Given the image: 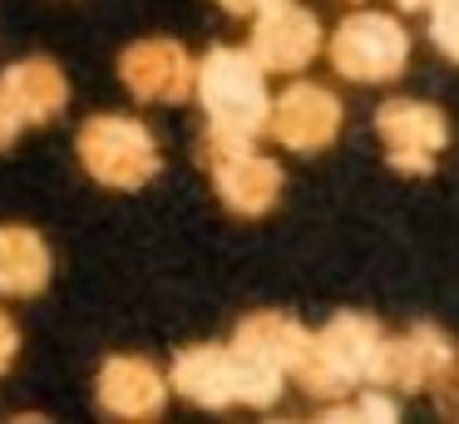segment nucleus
I'll list each match as a JSON object with an SVG mask.
<instances>
[{
	"label": "nucleus",
	"mask_w": 459,
	"mask_h": 424,
	"mask_svg": "<svg viewBox=\"0 0 459 424\" xmlns=\"http://www.w3.org/2000/svg\"><path fill=\"white\" fill-rule=\"evenodd\" d=\"M395 5H400V10H420V15H425V10L435 5V0H395Z\"/></svg>",
	"instance_id": "obj_20"
},
{
	"label": "nucleus",
	"mask_w": 459,
	"mask_h": 424,
	"mask_svg": "<svg viewBox=\"0 0 459 424\" xmlns=\"http://www.w3.org/2000/svg\"><path fill=\"white\" fill-rule=\"evenodd\" d=\"M15 355H21V325L11 311H0V375L15 365Z\"/></svg>",
	"instance_id": "obj_17"
},
{
	"label": "nucleus",
	"mask_w": 459,
	"mask_h": 424,
	"mask_svg": "<svg viewBox=\"0 0 459 424\" xmlns=\"http://www.w3.org/2000/svg\"><path fill=\"white\" fill-rule=\"evenodd\" d=\"M321 49L331 55L336 74L351 79V84H390L410 65V30L395 15L356 10L331 30V39Z\"/></svg>",
	"instance_id": "obj_4"
},
{
	"label": "nucleus",
	"mask_w": 459,
	"mask_h": 424,
	"mask_svg": "<svg viewBox=\"0 0 459 424\" xmlns=\"http://www.w3.org/2000/svg\"><path fill=\"white\" fill-rule=\"evenodd\" d=\"M119 79L143 104H183L193 94V55L178 39H139L119 55Z\"/></svg>",
	"instance_id": "obj_10"
},
{
	"label": "nucleus",
	"mask_w": 459,
	"mask_h": 424,
	"mask_svg": "<svg viewBox=\"0 0 459 424\" xmlns=\"http://www.w3.org/2000/svg\"><path fill=\"white\" fill-rule=\"evenodd\" d=\"M425 15H429V39H435V49L445 59H455L459 55V45H455V0H435Z\"/></svg>",
	"instance_id": "obj_16"
},
{
	"label": "nucleus",
	"mask_w": 459,
	"mask_h": 424,
	"mask_svg": "<svg viewBox=\"0 0 459 424\" xmlns=\"http://www.w3.org/2000/svg\"><path fill=\"white\" fill-rule=\"evenodd\" d=\"M380 335H385L380 321H370L360 311H336L321 331H311V341H307V350H301L291 375L316 400H346L351 390L366 385L370 355H376Z\"/></svg>",
	"instance_id": "obj_2"
},
{
	"label": "nucleus",
	"mask_w": 459,
	"mask_h": 424,
	"mask_svg": "<svg viewBox=\"0 0 459 424\" xmlns=\"http://www.w3.org/2000/svg\"><path fill=\"white\" fill-rule=\"evenodd\" d=\"M74 153H80L84 173L94 183L114 187V193H139L143 183H153L163 168L159 138L129 114H94L80 124L74 138Z\"/></svg>",
	"instance_id": "obj_3"
},
{
	"label": "nucleus",
	"mask_w": 459,
	"mask_h": 424,
	"mask_svg": "<svg viewBox=\"0 0 459 424\" xmlns=\"http://www.w3.org/2000/svg\"><path fill=\"white\" fill-rule=\"evenodd\" d=\"M193 94L208 118V138H238L257 143L267 128V69L238 45H212L203 59H193Z\"/></svg>",
	"instance_id": "obj_1"
},
{
	"label": "nucleus",
	"mask_w": 459,
	"mask_h": 424,
	"mask_svg": "<svg viewBox=\"0 0 459 424\" xmlns=\"http://www.w3.org/2000/svg\"><path fill=\"white\" fill-rule=\"evenodd\" d=\"M326 45L316 10L297 5V0H277V5L252 15V35H247V55L257 59L267 74H297Z\"/></svg>",
	"instance_id": "obj_8"
},
{
	"label": "nucleus",
	"mask_w": 459,
	"mask_h": 424,
	"mask_svg": "<svg viewBox=\"0 0 459 424\" xmlns=\"http://www.w3.org/2000/svg\"><path fill=\"white\" fill-rule=\"evenodd\" d=\"M222 10H232V15H257V10L277 5V0H218Z\"/></svg>",
	"instance_id": "obj_19"
},
{
	"label": "nucleus",
	"mask_w": 459,
	"mask_h": 424,
	"mask_svg": "<svg viewBox=\"0 0 459 424\" xmlns=\"http://www.w3.org/2000/svg\"><path fill=\"white\" fill-rule=\"evenodd\" d=\"M366 385H380V390H449L455 385V345L439 325L420 321L410 325L405 335H380L376 355H370V375Z\"/></svg>",
	"instance_id": "obj_5"
},
{
	"label": "nucleus",
	"mask_w": 459,
	"mask_h": 424,
	"mask_svg": "<svg viewBox=\"0 0 459 424\" xmlns=\"http://www.w3.org/2000/svg\"><path fill=\"white\" fill-rule=\"evenodd\" d=\"M376 134L385 138V163L395 173H429L449 143L445 114L420 99H385L376 108Z\"/></svg>",
	"instance_id": "obj_9"
},
{
	"label": "nucleus",
	"mask_w": 459,
	"mask_h": 424,
	"mask_svg": "<svg viewBox=\"0 0 459 424\" xmlns=\"http://www.w3.org/2000/svg\"><path fill=\"white\" fill-rule=\"evenodd\" d=\"M94 390H100L104 410L119 414V420H159L169 394H173L169 375L153 360H143V355H109V360L100 365Z\"/></svg>",
	"instance_id": "obj_11"
},
{
	"label": "nucleus",
	"mask_w": 459,
	"mask_h": 424,
	"mask_svg": "<svg viewBox=\"0 0 459 424\" xmlns=\"http://www.w3.org/2000/svg\"><path fill=\"white\" fill-rule=\"evenodd\" d=\"M307 341H311V331L297 321V316H287V311H252V316H242L238 331H232V345H242V350L272 360L281 375L297 370Z\"/></svg>",
	"instance_id": "obj_15"
},
{
	"label": "nucleus",
	"mask_w": 459,
	"mask_h": 424,
	"mask_svg": "<svg viewBox=\"0 0 459 424\" xmlns=\"http://www.w3.org/2000/svg\"><path fill=\"white\" fill-rule=\"evenodd\" d=\"M169 390H178L183 400L203 404V410L238 404V360H232V345H188V350H178L169 365Z\"/></svg>",
	"instance_id": "obj_12"
},
{
	"label": "nucleus",
	"mask_w": 459,
	"mask_h": 424,
	"mask_svg": "<svg viewBox=\"0 0 459 424\" xmlns=\"http://www.w3.org/2000/svg\"><path fill=\"white\" fill-rule=\"evenodd\" d=\"M21 114H15V104L11 99H5V89H0V153H5V148L15 143V134H21Z\"/></svg>",
	"instance_id": "obj_18"
},
{
	"label": "nucleus",
	"mask_w": 459,
	"mask_h": 424,
	"mask_svg": "<svg viewBox=\"0 0 459 424\" xmlns=\"http://www.w3.org/2000/svg\"><path fill=\"white\" fill-rule=\"evenodd\" d=\"M203 163L212 173L218 197L238 217H262L277 207L281 197V163L267 158L257 143H238V138H208L203 143Z\"/></svg>",
	"instance_id": "obj_6"
},
{
	"label": "nucleus",
	"mask_w": 459,
	"mask_h": 424,
	"mask_svg": "<svg viewBox=\"0 0 459 424\" xmlns=\"http://www.w3.org/2000/svg\"><path fill=\"white\" fill-rule=\"evenodd\" d=\"M55 272V256L35 227H0V296H40Z\"/></svg>",
	"instance_id": "obj_14"
},
{
	"label": "nucleus",
	"mask_w": 459,
	"mask_h": 424,
	"mask_svg": "<svg viewBox=\"0 0 459 424\" xmlns=\"http://www.w3.org/2000/svg\"><path fill=\"white\" fill-rule=\"evenodd\" d=\"M0 89H5V99L15 104L21 124H50V118L65 114V104H70V79H65V69L45 55L15 59V65L0 74Z\"/></svg>",
	"instance_id": "obj_13"
},
{
	"label": "nucleus",
	"mask_w": 459,
	"mask_h": 424,
	"mask_svg": "<svg viewBox=\"0 0 459 424\" xmlns=\"http://www.w3.org/2000/svg\"><path fill=\"white\" fill-rule=\"evenodd\" d=\"M341 118H346V108H341V99L331 94L326 84L297 79V84H287L281 94H272L267 128H262V134H272L281 148H291V153H321V148L336 143Z\"/></svg>",
	"instance_id": "obj_7"
}]
</instances>
